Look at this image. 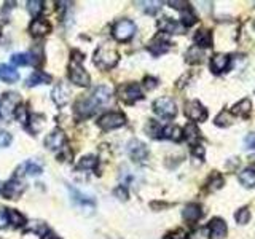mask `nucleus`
<instances>
[{
	"instance_id": "obj_1",
	"label": "nucleus",
	"mask_w": 255,
	"mask_h": 239,
	"mask_svg": "<svg viewBox=\"0 0 255 239\" xmlns=\"http://www.w3.org/2000/svg\"><path fill=\"white\" fill-rule=\"evenodd\" d=\"M120 61V54L113 48L109 47H101L97 48V51L94 53V64L101 70H109L113 69Z\"/></svg>"
},
{
	"instance_id": "obj_2",
	"label": "nucleus",
	"mask_w": 255,
	"mask_h": 239,
	"mask_svg": "<svg viewBox=\"0 0 255 239\" xmlns=\"http://www.w3.org/2000/svg\"><path fill=\"white\" fill-rule=\"evenodd\" d=\"M112 34L118 42H129L136 34V24L129 19H120L113 26Z\"/></svg>"
},
{
	"instance_id": "obj_3",
	"label": "nucleus",
	"mask_w": 255,
	"mask_h": 239,
	"mask_svg": "<svg viewBox=\"0 0 255 239\" xmlns=\"http://www.w3.org/2000/svg\"><path fill=\"white\" fill-rule=\"evenodd\" d=\"M153 112L161 118L171 120L175 117V113H177V105L171 97H166V96L158 97L153 102Z\"/></svg>"
},
{
	"instance_id": "obj_4",
	"label": "nucleus",
	"mask_w": 255,
	"mask_h": 239,
	"mask_svg": "<svg viewBox=\"0 0 255 239\" xmlns=\"http://www.w3.org/2000/svg\"><path fill=\"white\" fill-rule=\"evenodd\" d=\"M125 123H126V117L122 112H109L97 120V126L102 131H112V129L122 128Z\"/></svg>"
},
{
	"instance_id": "obj_5",
	"label": "nucleus",
	"mask_w": 255,
	"mask_h": 239,
	"mask_svg": "<svg viewBox=\"0 0 255 239\" xmlns=\"http://www.w3.org/2000/svg\"><path fill=\"white\" fill-rule=\"evenodd\" d=\"M118 97L126 104H134L142 99L144 94L137 83H126L118 88Z\"/></svg>"
},
{
	"instance_id": "obj_6",
	"label": "nucleus",
	"mask_w": 255,
	"mask_h": 239,
	"mask_svg": "<svg viewBox=\"0 0 255 239\" xmlns=\"http://www.w3.org/2000/svg\"><path fill=\"white\" fill-rule=\"evenodd\" d=\"M185 115L191 120V123H201L208 118V110L200 100H190L185 104Z\"/></svg>"
},
{
	"instance_id": "obj_7",
	"label": "nucleus",
	"mask_w": 255,
	"mask_h": 239,
	"mask_svg": "<svg viewBox=\"0 0 255 239\" xmlns=\"http://www.w3.org/2000/svg\"><path fill=\"white\" fill-rule=\"evenodd\" d=\"M26 190V184L18 177H13L2 187V194L6 199H18Z\"/></svg>"
},
{
	"instance_id": "obj_8",
	"label": "nucleus",
	"mask_w": 255,
	"mask_h": 239,
	"mask_svg": "<svg viewBox=\"0 0 255 239\" xmlns=\"http://www.w3.org/2000/svg\"><path fill=\"white\" fill-rule=\"evenodd\" d=\"M19 96L16 93H6L3 97L0 99V117L2 118H10L15 113V108L19 104Z\"/></svg>"
},
{
	"instance_id": "obj_9",
	"label": "nucleus",
	"mask_w": 255,
	"mask_h": 239,
	"mask_svg": "<svg viewBox=\"0 0 255 239\" xmlns=\"http://www.w3.org/2000/svg\"><path fill=\"white\" fill-rule=\"evenodd\" d=\"M69 78L77 86H89V80H91L88 72L82 67V64H75V62H70L69 66Z\"/></svg>"
},
{
	"instance_id": "obj_10",
	"label": "nucleus",
	"mask_w": 255,
	"mask_h": 239,
	"mask_svg": "<svg viewBox=\"0 0 255 239\" xmlns=\"http://www.w3.org/2000/svg\"><path fill=\"white\" fill-rule=\"evenodd\" d=\"M97 107H99V104L91 96L80 97L75 102V113L79 115L80 118H88L97 110Z\"/></svg>"
},
{
	"instance_id": "obj_11",
	"label": "nucleus",
	"mask_w": 255,
	"mask_h": 239,
	"mask_svg": "<svg viewBox=\"0 0 255 239\" xmlns=\"http://www.w3.org/2000/svg\"><path fill=\"white\" fill-rule=\"evenodd\" d=\"M128 153L134 159L136 163H144L148 158V148L144 142H140L137 139H132L128 143Z\"/></svg>"
},
{
	"instance_id": "obj_12",
	"label": "nucleus",
	"mask_w": 255,
	"mask_h": 239,
	"mask_svg": "<svg viewBox=\"0 0 255 239\" xmlns=\"http://www.w3.org/2000/svg\"><path fill=\"white\" fill-rule=\"evenodd\" d=\"M66 134H64L62 129H54V131H51L45 139V147L48 150H61L64 145H66Z\"/></svg>"
},
{
	"instance_id": "obj_13",
	"label": "nucleus",
	"mask_w": 255,
	"mask_h": 239,
	"mask_svg": "<svg viewBox=\"0 0 255 239\" xmlns=\"http://www.w3.org/2000/svg\"><path fill=\"white\" fill-rule=\"evenodd\" d=\"M169 42H168V39L165 37V35H157V37H155L150 43H148V47H147V49L148 51H150L153 56H161V54H165V53H168L169 51Z\"/></svg>"
},
{
	"instance_id": "obj_14",
	"label": "nucleus",
	"mask_w": 255,
	"mask_h": 239,
	"mask_svg": "<svg viewBox=\"0 0 255 239\" xmlns=\"http://www.w3.org/2000/svg\"><path fill=\"white\" fill-rule=\"evenodd\" d=\"M51 97H53L56 105L62 107V105H66L70 100V90L64 83H59V85H56L54 88H53Z\"/></svg>"
},
{
	"instance_id": "obj_15",
	"label": "nucleus",
	"mask_w": 255,
	"mask_h": 239,
	"mask_svg": "<svg viewBox=\"0 0 255 239\" xmlns=\"http://www.w3.org/2000/svg\"><path fill=\"white\" fill-rule=\"evenodd\" d=\"M208 230H209L211 238H214V239H223L226 236V233H228L226 223L222 219H212L211 223L208 225Z\"/></svg>"
},
{
	"instance_id": "obj_16",
	"label": "nucleus",
	"mask_w": 255,
	"mask_h": 239,
	"mask_svg": "<svg viewBox=\"0 0 255 239\" xmlns=\"http://www.w3.org/2000/svg\"><path fill=\"white\" fill-rule=\"evenodd\" d=\"M230 62L231 59L228 54H215L211 59V70L214 72V74H222V72L228 70Z\"/></svg>"
},
{
	"instance_id": "obj_17",
	"label": "nucleus",
	"mask_w": 255,
	"mask_h": 239,
	"mask_svg": "<svg viewBox=\"0 0 255 239\" xmlns=\"http://www.w3.org/2000/svg\"><path fill=\"white\" fill-rule=\"evenodd\" d=\"M29 32L34 37H43V35L51 32V24L45 19H34L29 26Z\"/></svg>"
},
{
	"instance_id": "obj_18",
	"label": "nucleus",
	"mask_w": 255,
	"mask_h": 239,
	"mask_svg": "<svg viewBox=\"0 0 255 239\" xmlns=\"http://www.w3.org/2000/svg\"><path fill=\"white\" fill-rule=\"evenodd\" d=\"M158 27H160V31L165 34H182L183 32V26L171 18H161L158 21Z\"/></svg>"
},
{
	"instance_id": "obj_19",
	"label": "nucleus",
	"mask_w": 255,
	"mask_h": 239,
	"mask_svg": "<svg viewBox=\"0 0 255 239\" xmlns=\"http://www.w3.org/2000/svg\"><path fill=\"white\" fill-rule=\"evenodd\" d=\"M91 97H93L99 105L107 104L109 100H110V97H112L110 86H107V85H99L97 88H94L93 94H91Z\"/></svg>"
},
{
	"instance_id": "obj_20",
	"label": "nucleus",
	"mask_w": 255,
	"mask_h": 239,
	"mask_svg": "<svg viewBox=\"0 0 255 239\" xmlns=\"http://www.w3.org/2000/svg\"><path fill=\"white\" fill-rule=\"evenodd\" d=\"M69 190H70V196H72V199H74L75 204H79L82 209H86V211H88L89 214L94 211V202H93V201L88 199L86 196H83V194H82L79 190H75V188H70V187H69Z\"/></svg>"
},
{
	"instance_id": "obj_21",
	"label": "nucleus",
	"mask_w": 255,
	"mask_h": 239,
	"mask_svg": "<svg viewBox=\"0 0 255 239\" xmlns=\"http://www.w3.org/2000/svg\"><path fill=\"white\" fill-rule=\"evenodd\" d=\"M195 47L198 48H211L212 47V34L208 29H200L196 34H195Z\"/></svg>"
},
{
	"instance_id": "obj_22",
	"label": "nucleus",
	"mask_w": 255,
	"mask_h": 239,
	"mask_svg": "<svg viewBox=\"0 0 255 239\" xmlns=\"http://www.w3.org/2000/svg\"><path fill=\"white\" fill-rule=\"evenodd\" d=\"M182 215H183V219H185L187 222H198L203 217V209H201V206L200 204H188V206H185V209H183V212H182Z\"/></svg>"
},
{
	"instance_id": "obj_23",
	"label": "nucleus",
	"mask_w": 255,
	"mask_h": 239,
	"mask_svg": "<svg viewBox=\"0 0 255 239\" xmlns=\"http://www.w3.org/2000/svg\"><path fill=\"white\" fill-rule=\"evenodd\" d=\"M42 171H43V169H42V166L37 161H26L18 168V172H16L15 177H18L19 174H27V176H40Z\"/></svg>"
},
{
	"instance_id": "obj_24",
	"label": "nucleus",
	"mask_w": 255,
	"mask_h": 239,
	"mask_svg": "<svg viewBox=\"0 0 255 239\" xmlns=\"http://www.w3.org/2000/svg\"><path fill=\"white\" fill-rule=\"evenodd\" d=\"M51 82V77L42 70H35L31 74V77L27 78V86L32 88V86H39V85H45Z\"/></svg>"
},
{
	"instance_id": "obj_25",
	"label": "nucleus",
	"mask_w": 255,
	"mask_h": 239,
	"mask_svg": "<svg viewBox=\"0 0 255 239\" xmlns=\"http://www.w3.org/2000/svg\"><path fill=\"white\" fill-rule=\"evenodd\" d=\"M252 112V102L251 99L244 97L243 100H239L235 105L231 107V113L233 115H239V117H247Z\"/></svg>"
},
{
	"instance_id": "obj_26",
	"label": "nucleus",
	"mask_w": 255,
	"mask_h": 239,
	"mask_svg": "<svg viewBox=\"0 0 255 239\" xmlns=\"http://www.w3.org/2000/svg\"><path fill=\"white\" fill-rule=\"evenodd\" d=\"M161 139H169V141H174V142H179L183 139V133L179 126H174V125H169L166 128H163V134H161Z\"/></svg>"
},
{
	"instance_id": "obj_27",
	"label": "nucleus",
	"mask_w": 255,
	"mask_h": 239,
	"mask_svg": "<svg viewBox=\"0 0 255 239\" xmlns=\"http://www.w3.org/2000/svg\"><path fill=\"white\" fill-rule=\"evenodd\" d=\"M18 78H19V74L15 69L6 66V64H0V80H2V82L15 83V82H18Z\"/></svg>"
},
{
	"instance_id": "obj_28",
	"label": "nucleus",
	"mask_w": 255,
	"mask_h": 239,
	"mask_svg": "<svg viewBox=\"0 0 255 239\" xmlns=\"http://www.w3.org/2000/svg\"><path fill=\"white\" fill-rule=\"evenodd\" d=\"M183 133V137L191 143V145H195V143H198V141H200V129H198V126L195 125V123H188V125L182 129Z\"/></svg>"
},
{
	"instance_id": "obj_29",
	"label": "nucleus",
	"mask_w": 255,
	"mask_h": 239,
	"mask_svg": "<svg viewBox=\"0 0 255 239\" xmlns=\"http://www.w3.org/2000/svg\"><path fill=\"white\" fill-rule=\"evenodd\" d=\"M239 182L246 188H254L255 187V169L254 168H246L239 174Z\"/></svg>"
},
{
	"instance_id": "obj_30",
	"label": "nucleus",
	"mask_w": 255,
	"mask_h": 239,
	"mask_svg": "<svg viewBox=\"0 0 255 239\" xmlns=\"http://www.w3.org/2000/svg\"><path fill=\"white\" fill-rule=\"evenodd\" d=\"M6 219H8V223H11L13 227H24L26 225L24 215L18 212L16 209H6Z\"/></svg>"
},
{
	"instance_id": "obj_31",
	"label": "nucleus",
	"mask_w": 255,
	"mask_h": 239,
	"mask_svg": "<svg viewBox=\"0 0 255 239\" xmlns=\"http://www.w3.org/2000/svg\"><path fill=\"white\" fill-rule=\"evenodd\" d=\"M185 57H187V62H190V64H198V62H201V61H203L204 53H203V49H201V48H198V47H191V48L188 49V51H187Z\"/></svg>"
},
{
	"instance_id": "obj_32",
	"label": "nucleus",
	"mask_w": 255,
	"mask_h": 239,
	"mask_svg": "<svg viewBox=\"0 0 255 239\" xmlns=\"http://www.w3.org/2000/svg\"><path fill=\"white\" fill-rule=\"evenodd\" d=\"M180 24L185 26V27H190V26L196 24V14L191 11L190 6L180 11Z\"/></svg>"
},
{
	"instance_id": "obj_33",
	"label": "nucleus",
	"mask_w": 255,
	"mask_h": 239,
	"mask_svg": "<svg viewBox=\"0 0 255 239\" xmlns=\"http://www.w3.org/2000/svg\"><path fill=\"white\" fill-rule=\"evenodd\" d=\"M77 168L79 169H85V171H88V169H96L97 168V158L93 156V155H86V156H83L79 164H77Z\"/></svg>"
},
{
	"instance_id": "obj_34",
	"label": "nucleus",
	"mask_w": 255,
	"mask_h": 239,
	"mask_svg": "<svg viewBox=\"0 0 255 239\" xmlns=\"http://www.w3.org/2000/svg\"><path fill=\"white\" fill-rule=\"evenodd\" d=\"M215 126H220V128H226V126H230L231 123H233V117H231V113L228 110H222L220 113L215 117Z\"/></svg>"
},
{
	"instance_id": "obj_35",
	"label": "nucleus",
	"mask_w": 255,
	"mask_h": 239,
	"mask_svg": "<svg viewBox=\"0 0 255 239\" xmlns=\"http://www.w3.org/2000/svg\"><path fill=\"white\" fill-rule=\"evenodd\" d=\"M15 117H16V120L21 123V125H27V123H29V112H27V108H26V105H23V104H18L16 105V108H15Z\"/></svg>"
},
{
	"instance_id": "obj_36",
	"label": "nucleus",
	"mask_w": 255,
	"mask_h": 239,
	"mask_svg": "<svg viewBox=\"0 0 255 239\" xmlns=\"http://www.w3.org/2000/svg\"><path fill=\"white\" fill-rule=\"evenodd\" d=\"M11 64H15V66H27V64H32V57L27 53H16L11 56Z\"/></svg>"
},
{
	"instance_id": "obj_37",
	"label": "nucleus",
	"mask_w": 255,
	"mask_h": 239,
	"mask_svg": "<svg viewBox=\"0 0 255 239\" xmlns=\"http://www.w3.org/2000/svg\"><path fill=\"white\" fill-rule=\"evenodd\" d=\"M27 10H29V13L34 18H37L43 11V2H40V0H29L27 2Z\"/></svg>"
},
{
	"instance_id": "obj_38",
	"label": "nucleus",
	"mask_w": 255,
	"mask_h": 239,
	"mask_svg": "<svg viewBox=\"0 0 255 239\" xmlns=\"http://www.w3.org/2000/svg\"><path fill=\"white\" fill-rule=\"evenodd\" d=\"M147 133L150 134L153 139H161V134H163V128L158 125L157 121H153V120H150L148 121V125H147Z\"/></svg>"
},
{
	"instance_id": "obj_39",
	"label": "nucleus",
	"mask_w": 255,
	"mask_h": 239,
	"mask_svg": "<svg viewBox=\"0 0 255 239\" xmlns=\"http://www.w3.org/2000/svg\"><path fill=\"white\" fill-rule=\"evenodd\" d=\"M235 219H236V222L239 223V225H246V223H249V220H251L249 207H241L239 211L235 214Z\"/></svg>"
},
{
	"instance_id": "obj_40",
	"label": "nucleus",
	"mask_w": 255,
	"mask_h": 239,
	"mask_svg": "<svg viewBox=\"0 0 255 239\" xmlns=\"http://www.w3.org/2000/svg\"><path fill=\"white\" fill-rule=\"evenodd\" d=\"M223 177L220 176V174H217V172H214L212 174V176L209 177V180H208V187L211 188V190H218V188H222L223 187Z\"/></svg>"
},
{
	"instance_id": "obj_41",
	"label": "nucleus",
	"mask_w": 255,
	"mask_h": 239,
	"mask_svg": "<svg viewBox=\"0 0 255 239\" xmlns=\"http://www.w3.org/2000/svg\"><path fill=\"white\" fill-rule=\"evenodd\" d=\"M27 231H35V233H39V235H45L46 231H48V227H46V223L43 222H31V225L26 228Z\"/></svg>"
},
{
	"instance_id": "obj_42",
	"label": "nucleus",
	"mask_w": 255,
	"mask_h": 239,
	"mask_svg": "<svg viewBox=\"0 0 255 239\" xmlns=\"http://www.w3.org/2000/svg\"><path fill=\"white\" fill-rule=\"evenodd\" d=\"M139 5H142V8L148 13V14H155L160 8H161V2H139Z\"/></svg>"
},
{
	"instance_id": "obj_43",
	"label": "nucleus",
	"mask_w": 255,
	"mask_h": 239,
	"mask_svg": "<svg viewBox=\"0 0 255 239\" xmlns=\"http://www.w3.org/2000/svg\"><path fill=\"white\" fill-rule=\"evenodd\" d=\"M188 239H211L208 227H201V228L195 230L193 233L188 236Z\"/></svg>"
},
{
	"instance_id": "obj_44",
	"label": "nucleus",
	"mask_w": 255,
	"mask_h": 239,
	"mask_svg": "<svg viewBox=\"0 0 255 239\" xmlns=\"http://www.w3.org/2000/svg\"><path fill=\"white\" fill-rule=\"evenodd\" d=\"M165 239H188V235H187L183 230L177 228V230L171 231V233H168V235L165 236Z\"/></svg>"
},
{
	"instance_id": "obj_45",
	"label": "nucleus",
	"mask_w": 255,
	"mask_h": 239,
	"mask_svg": "<svg viewBox=\"0 0 255 239\" xmlns=\"http://www.w3.org/2000/svg\"><path fill=\"white\" fill-rule=\"evenodd\" d=\"M11 143V134L6 131H0V148L8 147Z\"/></svg>"
},
{
	"instance_id": "obj_46",
	"label": "nucleus",
	"mask_w": 255,
	"mask_h": 239,
	"mask_svg": "<svg viewBox=\"0 0 255 239\" xmlns=\"http://www.w3.org/2000/svg\"><path fill=\"white\" fill-rule=\"evenodd\" d=\"M113 194H115V196L118 199H122V201H126L128 199V190H126V187H123V185L117 187L115 190H113Z\"/></svg>"
},
{
	"instance_id": "obj_47",
	"label": "nucleus",
	"mask_w": 255,
	"mask_h": 239,
	"mask_svg": "<svg viewBox=\"0 0 255 239\" xmlns=\"http://www.w3.org/2000/svg\"><path fill=\"white\" fill-rule=\"evenodd\" d=\"M191 153L198 158H204V153H206V148H204L201 143H195V145H191Z\"/></svg>"
},
{
	"instance_id": "obj_48",
	"label": "nucleus",
	"mask_w": 255,
	"mask_h": 239,
	"mask_svg": "<svg viewBox=\"0 0 255 239\" xmlns=\"http://www.w3.org/2000/svg\"><path fill=\"white\" fill-rule=\"evenodd\" d=\"M157 85H158V80L157 78H153V77H145L144 78V86H145L147 90L157 88Z\"/></svg>"
},
{
	"instance_id": "obj_49",
	"label": "nucleus",
	"mask_w": 255,
	"mask_h": 239,
	"mask_svg": "<svg viewBox=\"0 0 255 239\" xmlns=\"http://www.w3.org/2000/svg\"><path fill=\"white\" fill-rule=\"evenodd\" d=\"M168 5H171L172 8H175V10H185V8H188V2H177V0H171V2H168Z\"/></svg>"
},
{
	"instance_id": "obj_50",
	"label": "nucleus",
	"mask_w": 255,
	"mask_h": 239,
	"mask_svg": "<svg viewBox=\"0 0 255 239\" xmlns=\"http://www.w3.org/2000/svg\"><path fill=\"white\" fill-rule=\"evenodd\" d=\"M8 225V219H6V209H0V228H5Z\"/></svg>"
},
{
	"instance_id": "obj_51",
	"label": "nucleus",
	"mask_w": 255,
	"mask_h": 239,
	"mask_svg": "<svg viewBox=\"0 0 255 239\" xmlns=\"http://www.w3.org/2000/svg\"><path fill=\"white\" fill-rule=\"evenodd\" d=\"M246 143H247V147H249V148H255V136L251 134V136L246 139Z\"/></svg>"
},
{
	"instance_id": "obj_52",
	"label": "nucleus",
	"mask_w": 255,
	"mask_h": 239,
	"mask_svg": "<svg viewBox=\"0 0 255 239\" xmlns=\"http://www.w3.org/2000/svg\"><path fill=\"white\" fill-rule=\"evenodd\" d=\"M42 239H62V238L56 236L54 233H51V231H46L45 235H42Z\"/></svg>"
},
{
	"instance_id": "obj_53",
	"label": "nucleus",
	"mask_w": 255,
	"mask_h": 239,
	"mask_svg": "<svg viewBox=\"0 0 255 239\" xmlns=\"http://www.w3.org/2000/svg\"><path fill=\"white\" fill-rule=\"evenodd\" d=\"M254 29H255V21H254Z\"/></svg>"
}]
</instances>
